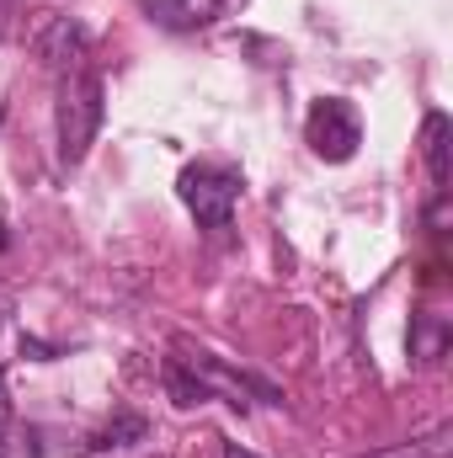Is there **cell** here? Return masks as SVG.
<instances>
[{"label":"cell","mask_w":453,"mask_h":458,"mask_svg":"<svg viewBox=\"0 0 453 458\" xmlns=\"http://www.w3.org/2000/svg\"><path fill=\"white\" fill-rule=\"evenodd\" d=\"M97 128H102V75L97 70H70L59 81V160L81 165Z\"/></svg>","instance_id":"6da1fadb"},{"label":"cell","mask_w":453,"mask_h":458,"mask_svg":"<svg viewBox=\"0 0 453 458\" xmlns=\"http://www.w3.org/2000/svg\"><path fill=\"white\" fill-rule=\"evenodd\" d=\"M240 171L219 165V160H192L182 176H176V198L187 203V214L203 229H229L235 219V203H240Z\"/></svg>","instance_id":"7a4b0ae2"},{"label":"cell","mask_w":453,"mask_h":458,"mask_svg":"<svg viewBox=\"0 0 453 458\" xmlns=\"http://www.w3.org/2000/svg\"><path fill=\"white\" fill-rule=\"evenodd\" d=\"M304 139H310V149L321 155V160H352L357 155V144H363V117L352 102H341V97H321L310 117H304Z\"/></svg>","instance_id":"3957f363"},{"label":"cell","mask_w":453,"mask_h":458,"mask_svg":"<svg viewBox=\"0 0 453 458\" xmlns=\"http://www.w3.org/2000/svg\"><path fill=\"white\" fill-rule=\"evenodd\" d=\"M139 5L171 32H198V27H214V21L235 16L245 0H139Z\"/></svg>","instance_id":"277c9868"},{"label":"cell","mask_w":453,"mask_h":458,"mask_svg":"<svg viewBox=\"0 0 453 458\" xmlns=\"http://www.w3.org/2000/svg\"><path fill=\"white\" fill-rule=\"evenodd\" d=\"M422 139H427V165H432V182H438V192L449 187V117L432 113L422 123Z\"/></svg>","instance_id":"5b68a950"},{"label":"cell","mask_w":453,"mask_h":458,"mask_svg":"<svg viewBox=\"0 0 453 458\" xmlns=\"http://www.w3.org/2000/svg\"><path fill=\"white\" fill-rule=\"evenodd\" d=\"M11 400H5V373H0V458H11Z\"/></svg>","instance_id":"8992f818"},{"label":"cell","mask_w":453,"mask_h":458,"mask_svg":"<svg viewBox=\"0 0 453 458\" xmlns=\"http://www.w3.org/2000/svg\"><path fill=\"white\" fill-rule=\"evenodd\" d=\"M225 458H256L251 448H240V443H225Z\"/></svg>","instance_id":"52a82bcc"}]
</instances>
